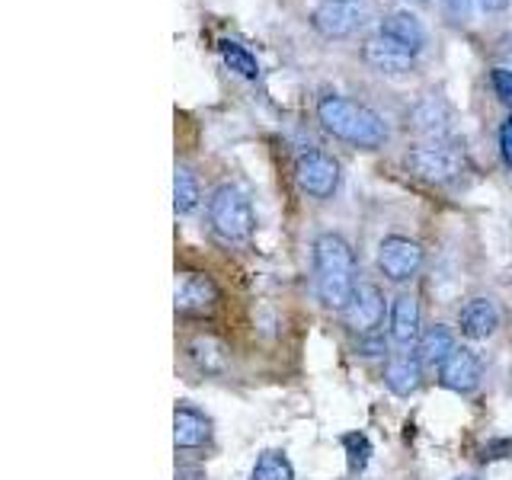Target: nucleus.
I'll list each match as a JSON object with an SVG mask.
<instances>
[{"mask_svg":"<svg viewBox=\"0 0 512 480\" xmlns=\"http://www.w3.org/2000/svg\"><path fill=\"white\" fill-rule=\"evenodd\" d=\"M455 480H474V477H455Z\"/></svg>","mask_w":512,"mask_h":480,"instance_id":"obj_31","label":"nucleus"},{"mask_svg":"<svg viewBox=\"0 0 512 480\" xmlns=\"http://www.w3.org/2000/svg\"><path fill=\"white\" fill-rule=\"evenodd\" d=\"M407 170L423 183L448 186V183H458L464 170H468V154H464V144L458 141L432 138L423 144H413L407 151Z\"/></svg>","mask_w":512,"mask_h":480,"instance_id":"obj_3","label":"nucleus"},{"mask_svg":"<svg viewBox=\"0 0 512 480\" xmlns=\"http://www.w3.org/2000/svg\"><path fill=\"white\" fill-rule=\"evenodd\" d=\"M442 10L452 16L455 23H464L471 13V0H442Z\"/></svg>","mask_w":512,"mask_h":480,"instance_id":"obj_24","label":"nucleus"},{"mask_svg":"<svg viewBox=\"0 0 512 480\" xmlns=\"http://www.w3.org/2000/svg\"><path fill=\"white\" fill-rule=\"evenodd\" d=\"M455 349H458L455 346V333L448 330L445 324H436V327H426L420 333V346H416V356H420L423 365H442Z\"/></svg>","mask_w":512,"mask_h":480,"instance_id":"obj_18","label":"nucleus"},{"mask_svg":"<svg viewBox=\"0 0 512 480\" xmlns=\"http://www.w3.org/2000/svg\"><path fill=\"white\" fill-rule=\"evenodd\" d=\"M500 154L506 160V167H512V116L500 128Z\"/></svg>","mask_w":512,"mask_h":480,"instance_id":"obj_25","label":"nucleus"},{"mask_svg":"<svg viewBox=\"0 0 512 480\" xmlns=\"http://www.w3.org/2000/svg\"><path fill=\"white\" fill-rule=\"evenodd\" d=\"M496 58H500V64H496V68L512 71V32H509V36H503L500 42H496Z\"/></svg>","mask_w":512,"mask_h":480,"instance_id":"obj_27","label":"nucleus"},{"mask_svg":"<svg viewBox=\"0 0 512 480\" xmlns=\"http://www.w3.org/2000/svg\"><path fill=\"white\" fill-rule=\"evenodd\" d=\"M317 119L327 128L333 138H340L352 148L362 151H375L388 141V125L378 116L375 109H368L359 100H349V96L340 93H327L320 96L317 103Z\"/></svg>","mask_w":512,"mask_h":480,"instance_id":"obj_1","label":"nucleus"},{"mask_svg":"<svg viewBox=\"0 0 512 480\" xmlns=\"http://www.w3.org/2000/svg\"><path fill=\"white\" fill-rule=\"evenodd\" d=\"M208 221H212V231L228 240V244H244L250 240L256 218H253V205L247 199V192L240 186L224 183L212 192L208 199Z\"/></svg>","mask_w":512,"mask_h":480,"instance_id":"obj_4","label":"nucleus"},{"mask_svg":"<svg viewBox=\"0 0 512 480\" xmlns=\"http://www.w3.org/2000/svg\"><path fill=\"white\" fill-rule=\"evenodd\" d=\"M186 352H189V359L196 362V368L202 375H221L224 368H228V346H224L215 333L192 336Z\"/></svg>","mask_w":512,"mask_h":480,"instance_id":"obj_14","label":"nucleus"},{"mask_svg":"<svg viewBox=\"0 0 512 480\" xmlns=\"http://www.w3.org/2000/svg\"><path fill=\"white\" fill-rule=\"evenodd\" d=\"M391 336H394V343H400V346L420 340V301H416V295L404 292V295L394 298Z\"/></svg>","mask_w":512,"mask_h":480,"instance_id":"obj_16","label":"nucleus"},{"mask_svg":"<svg viewBox=\"0 0 512 480\" xmlns=\"http://www.w3.org/2000/svg\"><path fill=\"white\" fill-rule=\"evenodd\" d=\"M410 4H426V0H410Z\"/></svg>","mask_w":512,"mask_h":480,"instance_id":"obj_30","label":"nucleus"},{"mask_svg":"<svg viewBox=\"0 0 512 480\" xmlns=\"http://www.w3.org/2000/svg\"><path fill=\"white\" fill-rule=\"evenodd\" d=\"M343 320H346V327L356 330L359 336L375 333L381 327V320H384L381 288L372 285V282H359L356 292H352V298L346 301V308H343Z\"/></svg>","mask_w":512,"mask_h":480,"instance_id":"obj_9","label":"nucleus"},{"mask_svg":"<svg viewBox=\"0 0 512 480\" xmlns=\"http://www.w3.org/2000/svg\"><path fill=\"white\" fill-rule=\"evenodd\" d=\"M343 448H346V461H349V471H362L368 458H372V442L362 432H349L343 436Z\"/></svg>","mask_w":512,"mask_h":480,"instance_id":"obj_22","label":"nucleus"},{"mask_svg":"<svg viewBox=\"0 0 512 480\" xmlns=\"http://www.w3.org/2000/svg\"><path fill=\"white\" fill-rule=\"evenodd\" d=\"M362 356H384V340L381 336H375V333H368L365 340H359V346H356Z\"/></svg>","mask_w":512,"mask_h":480,"instance_id":"obj_28","label":"nucleus"},{"mask_svg":"<svg viewBox=\"0 0 512 480\" xmlns=\"http://www.w3.org/2000/svg\"><path fill=\"white\" fill-rule=\"evenodd\" d=\"M458 327L468 340H490L496 327H500V311H496L490 298H474L461 308Z\"/></svg>","mask_w":512,"mask_h":480,"instance_id":"obj_12","label":"nucleus"},{"mask_svg":"<svg viewBox=\"0 0 512 480\" xmlns=\"http://www.w3.org/2000/svg\"><path fill=\"white\" fill-rule=\"evenodd\" d=\"M218 304V285L212 276L196 269H183L176 272L173 279V308L176 314H189V317H202L208 311H215Z\"/></svg>","mask_w":512,"mask_h":480,"instance_id":"obj_6","label":"nucleus"},{"mask_svg":"<svg viewBox=\"0 0 512 480\" xmlns=\"http://www.w3.org/2000/svg\"><path fill=\"white\" fill-rule=\"evenodd\" d=\"M384 384L397 397H410L423 384V362L420 356H391L384 365Z\"/></svg>","mask_w":512,"mask_h":480,"instance_id":"obj_15","label":"nucleus"},{"mask_svg":"<svg viewBox=\"0 0 512 480\" xmlns=\"http://www.w3.org/2000/svg\"><path fill=\"white\" fill-rule=\"evenodd\" d=\"M218 55L221 61L228 64V68L240 77H247V80H256L260 77V61H256V55L250 52L247 45H240V42H231V39H221L218 42Z\"/></svg>","mask_w":512,"mask_h":480,"instance_id":"obj_19","label":"nucleus"},{"mask_svg":"<svg viewBox=\"0 0 512 480\" xmlns=\"http://www.w3.org/2000/svg\"><path fill=\"white\" fill-rule=\"evenodd\" d=\"M506 455H512V439H500V442H490V445H484V461H493V458H506Z\"/></svg>","mask_w":512,"mask_h":480,"instance_id":"obj_26","label":"nucleus"},{"mask_svg":"<svg viewBox=\"0 0 512 480\" xmlns=\"http://www.w3.org/2000/svg\"><path fill=\"white\" fill-rule=\"evenodd\" d=\"M314 282L327 308L343 311L356 292V256L340 234H320L314 240Z\"/></svg>","mask_w":512,"mask_h":480,"instance_id":"obj_2","label":"nucleus"},{"mask_svg":"<svg viewBox=\"0 0 512 480\" xmlns=\"http://www.w3.org/2000/svg\"><path fill=\"white\" fill-rule=\"evenodd\" d=\"M423 266V247L410 237H384L378 247V269L391 282H410Z\"/></svg>","mask_w":512,"mask_h":480,"instance_id":"obj_8","label":"nucleus"},{"mask_svg":"<svg viewBox=\"0 0 512 480\" xmlns=\"http://www.w3.org/2000/svg\"><path fill=\"white\" fill-rule=\"evenodd\" d=\"M439 381H442V388L455 394H471L480 384V359L468 346H458L452 356L439 365Z\"/></svg>","mask_w":512,"mask_h":480,"instance_id":"obj_11","label":"nucleus"},{"mask_svg":"<svg viewBox=\"0 0 512 480\" xmlns=\"http://www.w3.org/2000/svg\"><path fill=\"white\" fill-rule=\"evenodd\" d=\"M490 84H493V93L500 96L506 106H512V71L506 68H493L490 71Z\"/></svg>","mask_w":512,"mask_h":480,"instance_id":"obj_23","label":"nucleus"},{"mask_svg":"<svg viewBox=\"0 0 512 480\" xmlns=\"http://www.w3.org/2000/svg\"><path fill=\"white\" fill-rule=\"evenodd\" d=\"M250 480H295V468L282 452H263L253 464Z\"/></svg>","mask_w":512,"mask_h":480,"instance_id":"obj_21","label":"nucleus"},{"mask_svg":"<svg viewBox=\"0 0 512 480\" xmlns=\"http://www.w3.org/2000/svg\"><path fill=\"white\" fill-rule=\"evenodd\" d=\"M378 32L397 39L400 45H407L410 52H416V55H420V48L426 45V29H423V23L416 20L410 10H394V13H388L381 20V29Z\"/></svg>","mask_w":512,"mask_h":480,"instance_id":"obj_17","label":"nucleus"},{"mask_svg":"<svg viewBox=\"0 0 512 480\" xmlns=\"http://www.w3.org/2000/svg\"><path fill=\"white\" fill-rule=\"evenodd\" d=\"M477 7L484 13H500V10L509 7V0H477Z\"/></svg>","mask_w":512,"mask_h":480,"instance_id":"obj_29","label":"nucleus"},{"mask_svg":"<svg viewBox=\"0 0 512 480\" xmlns=\"http://www.w3.org/2000/svg\"><path fill=\"white\" fill-rule=\"evenodd\" d=\"M212 439V423L199 410L180 404L173 410V442L176 448H202Z\"/></svg>","mask_w":512,"mask_h":480,"instance_id":"obj_13","label":"nucleus"},{"mask_svg":"<svg viewBox=\"0 0 512 480\" xmlns=\"http://www.w3.org/2000/svg\"><path fill=\"white\" fill-rule=\"evenodd\" d=\"M199 199H202V192H199L196 173H192L189 167H176V173H173V208H176V215L196 212Z\"/></svg>","mask_w":512,"mask_h":480,"instance_id":"obj_20","label":"nucleus"},{"mask_svg":"<svg viewBox=\"0 0 512 480\" xmlns=\"http://www.w3.org/2000/svg\"><path fill=\"white\" fill-rule=\"evenodd\" d=\"M372 16L368 0H320L311 10V29L324 39H349L372 23Z\"/></svg>","mask_w":512,"mask_h":480,"instance_id":"obj_5","label":"nucleus"},{"mask_svg":"<svg viewBox=\"0 0 512 480\" xmlns=\"http://www.w3.org/2000/svg\"><path fill=\"white\" fill-rule=\"evenodd\" d=\"M295 180L311 199H330L340 186V164L327 151H304L295 160Z\"/></svg>","mask_w":512,"mask_h":480,"instance_id":"obj_7","label":"nucleus"},{"mask_svg":"<svg viewBox=\"0 0 512 480\" xmlns=\"http://www.w3.org/2000/svg\"><path fill=\"white\" fill-rule=\"evenodd\" d=\"M362 58L368 68H375L381 74H407L416 61V52H410L407 45H400L397 39L375 32L362 42Z\"/></svg>","mask_w":512,"mask_h":480,"instance_id":"obj_10","label":"nucleus"}]
</instances>
